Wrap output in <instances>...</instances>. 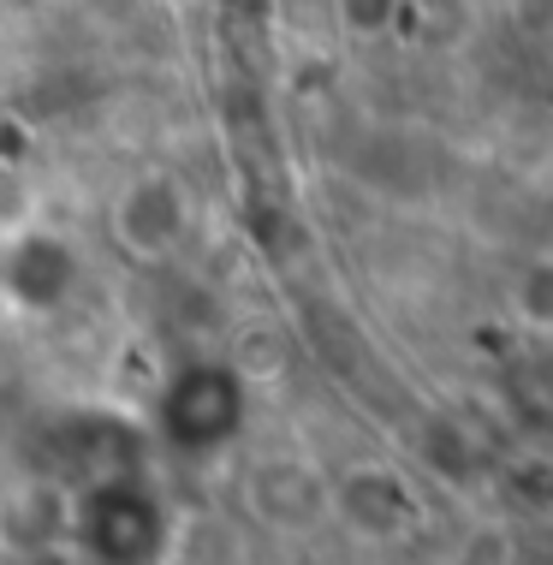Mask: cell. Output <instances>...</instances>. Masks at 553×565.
I'll list each match as a JSON object with an SVG mask.
<instances>
[{
    "label": "cell",
    "instance_id": "6da1fadb",
    "mask_svg": "<svg viewBox=\"0 0 553 565\" xmlns=\"http://www.w3.org/2000/svg\"><path fill=\"white\" fill-rule=\"evenodd\" d=\"M191 233V196L173 173H137L114 196V244L137 263H161Z\"/></svg>",
    "mask_w": 553,
    "mask_h": 565
},
{
    "label": "cell",
    "instance_id": "277c9868",
    "mask_svg": "<svg viewBox=\"0 0 553 565\" xmlns=\"http://www.w3.org/2000/svg\"><path fill=\"white\" fill-rule=\"evenodd\" d=\"M512 303L530 328H553V263H530L512 286Z\"/></svg>",
    "mask_w": 553,
    "mask_h": 565
},
{
    "label": "cell",
    "instance_id": "5b68a950",
    "mask_svg": "<svg viewBox=\"0 0 553 565\" xmlns=\"http://www.w3.org/2000/svg\"><path fill=\"white\" fill-rule=\"evenodd\" d=\"M458 565H518V536L506 524H476L458 542Z\"/></svg>",
    "mask_w": 553,
    "mask_h": 565
},
{
    "label": "cell",
    "instance_id": "3957f363",
    "mask_svg": "<svg viewBox=\"0 0 553 565\" xmlns=\"http://www.w3.org/2000/svg\"><path fill=\"white\" fill-rule=\"evenodd\" d=\"M333 507H340L351 524L363 530V536H398V530H405V518H411L405 488H398L387 470H375V465L351 470V477L333 488Z\"/></svg>",
    "mask_w": 553,
    "mask_h": 565
},
{
    "label": "cell",
    "instance_id": "8992f818",
    "mask_svg": "<svg viewBox=\"0 0 553 565\" xmlns=\"http://www.w3.org/2000/svg\"><path fill=\"white\" fill-rule=\"evenodd\" d=\"M512 19L524 30H553V0H512Z\"/></svg>",
    "mask_w": 553,
    "mask_h": 565
},
{
    "label": "cell",
    "instance_id": "7a4b0ae2",
    "mask_svg": "<svg viewBox=\"0 0 553 565\" xmlns=\"http://www.w3.org/2000/svg\"><path fill=\"white\" fill-rule=\"evenodd\" d=\"M244 512L268 530H310L333 512V482L310 458H256L244 470Z\"/></svg>",
    "mask_w": 553,
    "mask_h": 565
}]
</instances>
